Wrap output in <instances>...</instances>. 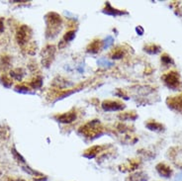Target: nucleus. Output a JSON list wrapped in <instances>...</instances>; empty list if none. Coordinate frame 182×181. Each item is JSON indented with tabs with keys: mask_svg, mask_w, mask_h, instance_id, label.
<instances>
[{
	"mask_svg": "<svg viewBox=\"0 0 182 181\" xmlns=\"http://www.w3.org/2000/svg\"><path fill=\"white\" fill-rule=\"evenodd\" d=\"M46 23H47V37L54 38L61 31V26L62 19L58 13L49 12L46 15Z\"/></svg>",
	"mask_w": 182,
	"mask_h": 181,
	"instance_id": "obj_1",
	"label": "nucleus"
},
{
	"mask_svg": "<svg viewBox=\"0 0 182 181\" xmlns=\"http://www.w3.org/2000/svg\"><path fill=\"white\" fill-rule=\"evenodd\" d=\"M78 132L88 139H96L98 136H101L103 134V128L101 127L100 121L94 120L81 126Z\"/></svg>",
	"mask_w": 182,
	"mask_h": 181,
	"instance_id": "obj_2",
	"label": "nucleus"
},
{
	"mask_svg": "<svg viewBox=\"0 0 182 181\" xmlns=\"http://www.w3.org/2000/svg\"><path fill=\"white\" fill-rule=\"evenodd\" d=\"M31 36H32L31 29L26 25L21 26L17 30V33H16V39H17L18 44L21 46L27 44L30 38H31Z\"/></svg>",
	"mask_w": 182,
	"mask_h": 181,
	"instance_id": "obj_3",
	"label": "nucleus"
},
{
	"mask_svg": "<svg viewBox=\"0 0 182 181\" xmlns=\"http://www.w3.org/2000/svg\"><path fill=\"white\" fill-rule=\"evenodd\" d=\"M55 52V46H52V45H48L47 47L43 50V52H42L43 65H45L46 67H49V65H51V64L52 62V60H54Z\"/></svg>",
	"mask_w": 182,
	"mask_h": 181,
	"instance_id": "obj_4",
	"label": "nucleus"
},
{
	"mask_svg": "<svg viewBox=\"0 0 182 181\" xmlns=\"http://www.w3.org/2000/svg\"><path fill=\"white\" fill-rule=\"evenodd\" d=\"M163 79L164 81V83L169 88H172V89H176L180 84L179 75L175 71H170L165 75H163Z\"/></svg>",
	"mask_w": 182,
	"mask_h": 181,
	"instance_id": "obj_5",
	"label": "nucleus"
},
{
	"mask_svg": "<svg viewBox=\"0 0 182 181\" xmlns=\"http://www.w3.org/2000/svg\"><path fill=\"white\" fill-rule=\"evenodd\" d=\"M125 105L118 100H105L102 103V108L105 111H119L124 109Z\"/></svg>",
	"mask_w": 182,
	"mask_h": 181,
	"instance_id": "obj_6",
	"label": "nucleus"
},
{
	"mask_svg": "<svg viewBox=\"0 0 182 181\" xmlns=\"http://www.w3.org/2000/svg\"><path fill=\"white\" fill-rule=\"evenodd\" d=\"M55 119L58 122H59V123H64V124L72 123V122L76 119V112L74 110H70L61 115H58V116L55 117Z\"/></svg>",
	"mask_w": 182,
	"mask_h": 181,
	"instance_id": "obj_7",
	"label": "nucleus"
},
{
	"mask_svg": "<svg viewBox=\"0 0 182 181\" xmlns=\"http://www.w3.org/2000/svg\"><path fill=\"white\" fill-rule=\"evenodd\" d=\"M107 147H104V146H94V147H91L87 149L86 150L84 151L83 156L87 159H93L95 157L97 154H99L101 151H103Z\"/></svg>",
	"mask_w": 182,
	"mask_h": 181,
	"instance_id": "obj_8",
	"label": "nucleus"
},
{
	"mask_svg": "<svg viewBox=\"0 0 182 181\" xmlns=\"http://www.w3.org/2000/svg\"><path fill=\"white\" fill-rule=\"evenodd\" d=\"M167 104L172 109L182 110V94L176 97H169L167 99Z\"/></svg>",
	"mask_w": 182,
	"mask_h": 181,
	"instance_id": "obj_9",
	"label": "nucleus"
},
{
	"mask_svg": "<svg viewBox=\"0 0 182 181\" xmlns=\"http://www.w3.org/2000/svg\"><path fill=\"white\" fill-rule=\"evenodd\" d=\"M157 170L160 176L165 177V178H169L171 176V173H172V170H171L170 167L164 163H158L157 165Z\"/></svg>",
	"mask_w": 182,
	"mask_h": 181,
	"instance_id": "obj_10",
	"label": "nucleus"
},
{
	"mask_svg": "<svg viewBox=\"0 0 182 181\" xmlns=\"http://www.w3.org/2000/svg\"><path fill=\"white\" fill-rule=\"evenodd\" d=\"M102 44H103V43H102L100 40H94V41H92L90 44L88 45L87 52H97L101 49Z\"/></svg>",
	"mask_w": 182,
	"mask_h": 181,
	"instance_id": "obj_11",
	"label": "nucleus"
},
{
	"mask_svg": "<svg viewBox=\"0 0 182 181\" xmlns=\"http://www.w3.org/2000/svg\"><path fill=\"white\" fill-rule=\"evenodd\" d=\"M148 180V174L144 172H138L133 175H130L126 181H147Z\"/></svg>",
	"mask_w": 182,
	"mask_h": 181,
	"instance_id": "obj_12",
	"label": "nucleus"
},
{
	"mask_svg": "<svg viewBox=\"0 0 182 181\" xmlns=\"http://www.w3.org/2000/svg\"><path fill=\"white\" fill-rule=\"evenodd\" d=\"M103 12L107 13V14H109V15H121V14L126 13V12L118 10V9H114L109 2H106V5H105V8L103 9Z\"/></svg>",
	"mask_w": 182,
	"mask_h": 181,
	"instance_id": "obj_13",
	"label": "nucleus"
},
{
	"mask_svg": "<svg viewBox=\"0 0 182 181\" xmlns=\"http://www.w3.org/2000/svg\"><path fill=\"white\" fill-rule=\"evenodd\" d=\"M148 129H150L151 131H155V132H160V131H163L164 127L161 124L157 123V122H150V123H147L145 124Z\"/></svg>",
	"mask_w": 182,
	"mask_h": 181,
	"instance_id": "obj_14",
	"label": "nucleus"
},
{
	"mask_svg": "<svg viewBox=\"0 0 182 181\" xmlns=\"http://www.w3.org/2000/svg\"><path fill=\"white\" fill-rule=\"evenodd\" d=\"M137 114L135 112H127V113H122L121 115H119V118L123 121H133L137 119Z\"/></svg>",
	"mask_w": 182,
	"mask_h": 181,
	"instance_id": "obj_15",
	"label": "nucleus"
},
{
	"mask_svg": "<svg viewBox=\"0 0 182 181\" xmlns=\"http://www.w3.org/2000/svg\"><path fill=\"white\" fill-rule=\"evenodd\" d=\"M23 75H24V72H23L22 70H20V68H17V70L11 71V76L17 80H21Z\"/></svg>",
	"mask_w": 182,
	"mask_h": 181,
	"instance_id": "obj_16",
	"label": "nucleus"
},
{
	"mask_svg": "<svg viewBox=\"0 0 182 181\" xmlns=\"http://www.w3.org/2000/svg\"><path fill=\"white\" fill-rule=\"evenodd\" d=\"M123 55H124V52L123 50H121L120 48H117L112 52V58H113V60H119V58H121Z\"/></svg>",
	"mask_w": 182,
	"mask_h": 181,
	"instance_id": "obj_17",
	"label": "nucleus"
},
{
	"mask_svg": "<svg viewBox=\"0 0 182 181\" xmlns=\"http://www.w3.org/2000/svg\"><path fill=\"white\" fill-rule=\"evenodd\" d=\"M74 37H75V31H73V30L68 31V32L65 33V35L64 37V41H65V43L70 42V41L73 40Z\"/></svg>",
	"mask_w": 182,
	"mask_h": 181,
	"instance_id": "obj_18",
	"label": "nucleus"
},
{
	"mask_svg": "<svg viewBox=\"0 0 182 181\" xmlns=\"http://www.w3.org/2000/svg\"><path fill=\"white\" fill-rule=\"evenodd\" d=\"M42 77H36L34 78L32 81H31V86L33 88H35V89H37V88H40L42 86Z\"/></svg>",
	"mask_w": 182,
	"mask_h": 181,
	"instance_id": "obj_19",
	"label": "nucleus"
},
{
	"mask_svg": "<svg viewBox=\"0 0 182 181\" xmlns=\"http://www.w3.org/2000/svg\"><path fill=\"white\" fill-rule=\"evenodd\" d=\"M145 52H150V54H157V52H160V47H157L155 45H150L148 47H145Z\"/></svg>",
	"mask_w": 182,
	"mask_h": 181,
	"instance_id": "obj_20",
	"label": "nucleus"
},
{
	"mask_svg": "<svg viewBox=\"0 0 182 181\" xmlns=\"http://www.w3.org/2000/svg\"><path fill=\"white\" fill-rule=\"evenodd\" d=\"M12 153H13V156H14V157H15V159L18 161V162H21V163H25V159H24V157H23L21 154H20L17 150H16L15 149H12Z\"/></svg>",
	"mask_w": 182,
	"mask_h": 181,
	"instance_id": "obj_21",
	"label": "nucleus"
},
{
	"mask_svg": "<svg viewBox=\"0 0 182 181\" xmlns=\"http://www.w3.org/2000/svg\"><path fill=\"white\" fill-rule=\"evenodd\" d=\"M1 81H2L3 85L6 87H10L12 85V79H10V78L6 76V75H3Z\"/></svg>",
	"mask_w": 182,
	"mask_h": 181,
	"instance_id": "obj_22",
	"label": "nucleus"
},
{
	"mask_svg": "<svg viewBox=\"0 0 182 181\" xmlns=\"http://www.w3.org/2000/svg\"><path fill=\"white\" fill-rule=\"evenodd\" d=\"M15 90L18 91V92H29V87L27 86H24V85H17L15 87Z\"/></svg>",
	"mask_w": 182,
	"mask_h": 181,
	"instance_id": "obj_23",
	"label": "nucleus"
},
{
	"mask_svg": "<svg viewBox=\"0 0 182 181\" xmlns=\"http://www.w3.org/2000/svg\"><path fill=\"white\" fill-rule=\"evenodd\" d=\"M161 61L164 62V64H170V62H172V60H171V58L168 57L167 55H163V57H161Z\"/></svg>",
	"mask_w": 182,
	"mask_h": 181,
	"instance_id": "obj_24",
	"label": "nucleus"
},
{
	"mask_svg": "<svg viewBox=\"0 0 182 181\" xmlns=\"http://www.w3.org/2000/svg\"><path fill=\"white\" fill-rule=\"evenodd\" d=\"M4 30V20L3 18H0V33H2Z\"/></svg>",
	"mask_w": 182,
	"mask_h": 181,
	"instance_id": "obj_25",
	"label": "nucleus"
},
{
	"mask_svg": "<svg viewBox=\"0 0 182 181\" xmlns=\"http://www.w3.org/2000/svg\"><path fill=\"white\" fill-rule=\"evenodd\" d=\"M174 181H182V171L180 173H178L176 177L174 178Z\"/></svg>",
	"mask_w": 182,
	"mask_h": 181,
	"instance_id": "obj_26",
	"label": "nucleus"
},
{
	"mask_svg": "<svg viewBox=\"0 0 182 181\" xmlns=\"http://www.w3.org/2000/svg\"><path fill=\"white\" fill-rule=\"evenodd\" d=\"M137 32H138V33H140V35H143L144 30H143V29H142V27H138V28H137Z\"/></svg>",
	"mask_w": 182,
	"mask_h": 181,
	"instance_id": "obj_27",
	"label": "nucleus"
},
{
	"mask_svg": "<svg viewBox=\"0 0 182 181\" xmlns=\"http://www.w3.org/2000/svg\"><path fill=\"white\" fill-rule=\"evenodd\" d=\"M8 181H13V180H11V179H9V180H8Z\"/></svg>",
	"mask_w": 182,
	"mask_h": 181,
	"instance_id": "obj_28",
	"label": "nucleus"
},
{
	"mask_svg": "<svg viewBox=\"0 0 182 181\" xmlns=\"http://www.w3.org/2000/svg\"><path fill=\"white\" fill-rule=\"evenodd\" d=\"M19 181H25V180H22V179H21V180H19Z\"/></svg>",
	"mask_w": 182,
	"mask_h": 181,
	"instance_id": "obj_29",
	"label": "nucleus"
}]
</instances>
